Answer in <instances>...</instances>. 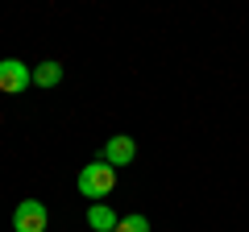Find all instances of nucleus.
<instances>
[{"mask_svg":"<svg viewBox=\"0 0 249 232\" xmlns=\"http://www.w3.org/2000/svg\"><path fill=\"white\" fill-rule=\"evenodd\" d=\"M34 83H37V87H58V83H62V63H54V58L37 63L34 66Z\"/></svg>","mask_w":249,"mask_h":232,"instance_id":"nucleus-6","label":"nucleus"},{"mask_svg":"<svg viewBox=\"0 0 249 232\" xmlns=\"http://www.w3.org/2000/svg\"><path fill=\"white\" fill-rule=\"evenodd\" d=\"M46 224H50V212L37 199H21L13 212V232H46Z\"/></svg>","mask_w":249,"mask_h":232,"instance_id":"nucleus-2","label":"nucleus"},{"mask_svg":"<svg viewBox=\"0 0 249 232\" xmlns=\"http://www.w3.org/2000/svg\"><path fill=\"white\" fill-rule=\"evenodd\" d=\"M100 158H104L108 162V166H129V162H133L137 158V141H133V137H108V141H104V149H100Z\"/></svg>","mask_w":249,"mask_h":232,"instance_id":"nucleus-4","label":"nucleus"},{"mask_svg":"<svg viewBox=\"0 0 249 232\" xmlns=\"http://www.w3.org/2000/svg\"><path fill=\"white\" fill-rule=\"evenodd\" d=\"M88 224H91V232H116L121 215H116L108 203H91V207H88Z\"/></svg>","mask_w":249,"mask_h":232,"instance_id":"nucleus-5","label":"nucleus"},{"mask_svg":"<svg viewBox=\"0 0 249 232\" xmlns=\"http://www.w3.org/2000/svg\"><path fill=\"white\" fill-rule=\"evenodd\" d=\"M34 83V71L17 58H0V91L4 96H21V91Z\"/></svg>","mask_w":249,"mask_h":232,"instance_id":"nucleus-3","label":"nucleus"},{"mask_svg":"<svg viewBox=\"0 0 249 232\" xmlns=\"http://www.w3.org/2000/svg\"><path fill=\"white\" fill-rule=\"evenodd\" d=\"M75 187H79L83 199H108L116 191V166H108L104 158H96L91 166L79 170V179H75Z\"/></svg>","mask_w":249,"mask_h":232,"instance_id":"nucleus-1","label":"nucleus"},{"mask_svg":"<svg viewBox=\"0 0 249 232\" xmlns=\"http://www.w3.org/2000/svg\"><path fill=\"white\" fill-rule=\"evenodd\" d=\"M116 232H150V220H145V215H121Z\"/></svg>","mask_w":249,"mask_h":232,"instance_id":"nucleus-7","label":"nucleus"}]
</instances>
